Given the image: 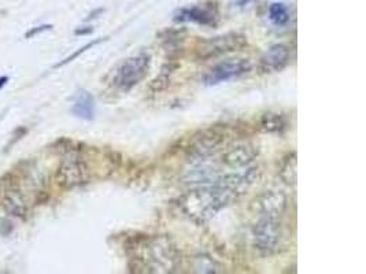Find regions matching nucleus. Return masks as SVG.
<instances>
[{"label":"nucleus","instance_id":"nucleus-1","mask_svg":"<svg viewBox=\"0 0 366 274\" xmlns=\"http://www.w3.org/2000/svg\"><path fill=\"white\" fill-rule=\"evenodd\" d=\"M280 218L282 216L261 214L260 220L254 225V229H253L254 244H255V249L262 255H272L280 247L282 238H283Z\"/></svg>","mask_w":366,"mask_h":274},{"label":"nucleus","instance_id":"nucleus-2","mask_svg":"<svg viewBox=\"0 0 366 274\" xmlns=\"http://www.w3.org/2000/svg\"><path fill=\"white\" fill-rule=\"evenodd\" d=\"M151 66V56L148 54H139L128 58L117 69L113 77V85L121 91H129L141 82L148 74Z\"/></svg>","mask_w":366,"mask_h":274},{"label":"nucleus","instance_id":"nucleus-3","mask_svg":"<svg viewBox=\"0 0 366 274\" xmlns=\"http://www.w3.org/2000/svg\"><path fill=\"white\" fill-rule=\"evenodd\" d=\"M55 179L60 188L71 190L88 183L89 169L78 155L70 154L59 165Z\"/></svg>","mask_w":366,"mask_h":274},{"label":"nucleus","instance_id":"nucleus-4","mask_svg":"<svg viewBox=\"0 0 366 274\" xmlns=\"http://www.w3.org/2000/svg\"><path fill=\"white\" fill-rule=\"evenodd\" d=\"M244 44H247V40L243 34L228 33L224 36H218V37L202 41V45L196 52L199 58H203V59L216 58L218 55L238 51V48H242Z\"/></svg>","mask_w":366,"mask_h":274},{"label":"nucleus","instance_id":"nucleus-5","mask_svg":"<svg viewBox=\"0 0 366 274\" xmlns=\"http://www.w3.org/2000/svg\"><path fill=\"white\" fill-rule=\"evenodd\" d=\"M251 70L249 59H231L214 66L203 78L205 85L213 87L221 82H227L232 78H238Z\"/></svg>","mask_w":366,"mask_h":274},{"label":"nucleus","instance_id":"nucleus-6","mask_svg":"<svg viewBox=\"0 0 366 274\" xmlns=\"http://www.w3.org/2000/svg\"><path fill=\"white\" fill-rule=\"evenodd\" d=\"M291 59V49L284 44L272 45L261 58L260 69L264 73L282 71Z\"/></svg>","mask_w":366,"mask_h":274},{"label":"nucleus","instance_id":"nucleus-7","mask_svg":"<svg viewBox=\"0 0 366 274\" xmlns=\"http://www.w3.org/2000/svg\"><path fill=\"white\" fill-rule=\"evenodd\" d=\"M174 21L195 22L199 25H214L217 21V12L206 7H184L176 12Z\"/></svg>","mask_w":366,"mask_h":274},{"label":"nucleus","instance_id":"nucleus-8","mask_svg":"<svg viewBox=\"0 0 366 274\" xmlns=\"http://www.w3.org/2000/svg\"><path fill=\"white\" fill-rule=\"evenodd\" d=\"M258 151H255L254 146L242 144L228 148L222 155V163L233 168H242L249 165L255 157Z\"/></svg>","mask_w":366,"mask_h":274},{"label":"nucleus","instance_id":"nucleus-9","mask_svg":"<svg viewBox=\"0 0 366 274\" xmlns=\"http://www.w3.org/2000/svg\"><path fill=\"white\" fill-rule=\"evenodd\" d=\"M95 99L93 96L85 91V89H78L74 95V102L71 107V113L84 121H92L95 118Z\"/></svg>","mask_w":366,"mask_h":274},{"label":"nucleus","instance_id":"nucleus-10","mask_svg":"<svg viewBox=\"0 0 366 274\" xmlns=\"http://www.w3.org/2000/svg\"><path fill=\"white\" fill-rule=\"evenodd\" d=\"M260 125H261V129L264 132L275 133V132H282L287 128V119L282 114L268 113V114L262 115Z\"/></svg>","mask_w":366,"mask_h":274},{"label":"nucleus","instance_id":"nucleus-11","mask_svg":"<svg viewBox=\"0 0 366 274\" xmlns=\"http://www.w3.org/2000/svg\"><path fill=\"white\" fill-rule=\"evenodd\" d=\"M280 177L287 185H295L297 183V154H290L280 169Z\"/></svg>","mask_w":366,"mask_h":274},{"label":"nucleus","instance_id":"nucleus-12","mask_svg":"<svg viewBox=\"0 0 366 274\" xmlns=\"http://www.w3.org/2000/svg\"><path fill=\"white\" fill-rule=\"evenodd\" d=\"M269 16L277 26H284L290 21V10L283 3H275L269 8Z\"/></svg>","mask_w":366,"mask_h":274},{"label":"nucleus","instance_id":"nucleus-13","mask_svg":"<svg viewBox=\"0 0 366 274\" xmlns=\"http://www.w3.org/2000/svg\"><path fill=\"white\" fill-rule=\"evenodd\" d=\"M195 269L199 273H216V264L209 257H199L195 260Z\"/></svg>","mask_w":366,"mask_h":274},{"label":"nucleus","instance_id":"nucleus-14","mask_svg":"<svg viewBox=\"0 0 366 274\" xmlns=\"http://www.w3.org/2000/svg\"><path fill=\"white\" fill-rule=\"evenodd\" d=\"M103 40H106V38H98V40H95V41H92V43H88L87 45H84L82 48H80L78 51H76V52H73L70 56H67L65 60H62L60 63H58L55 67H60V66H63V65H66V63H70L73 59H76V58H78L81 54H84L87 49H89V48H92L93 45H96V44H99V43H102Z\"/></svg>","mask_w":366,"mask_h":274},{"label":"nucleus","instance_id":"nucleus-15","mask_svg":"<svg viewBox=\"0 0 366 274\" xmlns=\"http://www.w3.org/2000/svg\"><path fill=\"white\" fill-rule=\"evenodd\" d=\"M49 29H52V25H41V26H37V27L30 29V30L25 34V37H26V38H30V37H33V36H36V34H38V33H41V32H44V30H49Z\"/></svg>","mask_w":366,"mask_h":274},{"label":"nucleus","instance_id":"nucleus-16","mask_svg":"<svg viewBox=\"0 0 366 274\" xmlns=\"http://www.w3.org/2000/svg\"><path fill=\"white\" fill-rule=\"evenodd\" d=\"M93 29L92 27H88V29H77L76 30V34H87V33H91Z\"/></svg>","mask_w":366,"mask_h":274},{"label":"nucleus","instance_id":"nucleus-17","mask_svg":"<svg viewBox=\"0 0 366 274\" xmlns=\"http://www.w3.org/2000/svg\"><path fill=\"white\" fill-rule=\"evenodd\" d=\"M7 81H8V77L7 76H3V77H0V89L7 84Z\"/></svg>","mask_w":366,"mask_h":274}]
</instances>
